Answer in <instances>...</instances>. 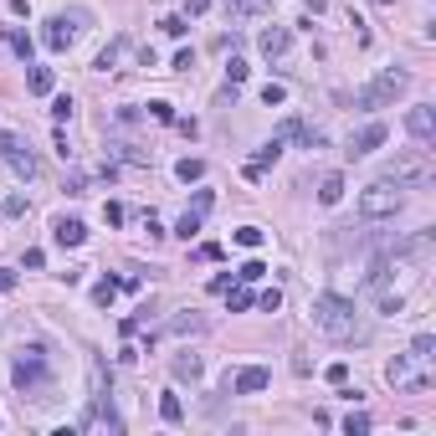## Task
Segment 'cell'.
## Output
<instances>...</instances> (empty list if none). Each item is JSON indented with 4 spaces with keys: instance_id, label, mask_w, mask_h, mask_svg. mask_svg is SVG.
I'll use <instances>...</instances> for the list:
<instances>
[{
    "instance_id": "cell-1",
    "label": "cell",
    "mask_w": 436,
    "mask_h": 436,
    "mask_svg": "<svg viewBox=\"0 0 436 436\" xmlns=\"http://www.w3.org/2000/svg\"><path fill=\"white\" fill-rule=\"evenodd\" d=\"M313 324H319L328 339H339V344L360 339V313H354V303L339 298V293H319L313 298Z\"/></svg>"
},
{
    "instance_id": "cell-2",
    "label": "cell",
    "mask_w": 436,
    "mask_h": 436,
    "mask_svg": "<svg viewBox=\"0 0 436 436\" xmlns=\"http://www.w3.org/2000/svg\"><path fill=\"white\" fill-rule=\"evenodd\" d=\"M10 380H16V390H21V395H31V401H47V390H51L47 349H42V344L21 349V354H16V364H10Z\"/></svg>"
},
{
    "instance_id": "cell-3",
    "label": "cell",
    "mask_w": 436,
    "mask_h": 436,
    "mask_svg": "<svg viewBox=\"0 0 436 436\" xmlns=\"http://www.w3.org/2000/svg\"><path fill=\"white\" fill-rule=\"evenodd\" d=\"M385 180L395 185V190H421V185H431V180H436L431 149H405V154H395V160L385 165Z\"/></svg>"
},
{
    "instance_id": "cell-4",
    "label": "cell",
    "mask_w": 436,
    "mask_h": 436,
    "mask_svg": "<svg viewBox=\"0 0 436 436\" xmlns=\"http://www.w3.org/2000/svg\"><path fill=\"white\" fill-rule=\"evenodd\" d=\"M405 87H411V72H405V67H385L369 87L354 92V103H360V108H385V103H395Z\"/></svg>"
},
{
    "instance_id": "cell-5",
    "label": "cell",
    "mask_w": 436,
    "mask_h": 436,
    "mask_svg": "<svg viewBox=\"0 0 436 436\" xmlns=\"http://www.w3.org/2000/svg\"><path fill=\"white\" fill-rule=\"evenodd\" d=\"M395 210H401V190L390 180H375L369 190H360V216L364 221H390Z\"/></svg>"
},
{
    "instance_id": "cell-6",
    "label": "cell",
    "mask_w": 436,
    "mask_h": 436,
    "mask_svg": "<svg viewBox=\"0 0 436 436\" xmlns=\"http://www.w3.org/2000/svg\"><path fill=\"white\" fill-rule=\"evenodd\" d=\"M0 160H6L10 169H16L21 180H36L42 175V165H36V154H31V144H26L16 128H0Z\"/></svg>"
},
{
    "instance_id": "cell-7",
    "label": "cell",
    "mask_w": 436,
    "mask_h": 436,
    "mask_svg": "<svg viewBox=\"0 0 436 436\" xmlns=\"http://www.w3.org/2000/svg\"><path fill=\"white\" fill-rule=\"evenodd\" d=\"M87 16H83V10H72V16H51L47 21V47L51 51H67L72 42H77V26H83Z\"/></svg>"
},
{
    "instance_id": "cell-8",
    "label": "cell",
    "mask_w": 436,
    "mask_h": 436,
    "mask_svg": "<svg viewBox=\"0 0 436 436\" xmlns=\"http://www.w3.org/2000/svg\"><path fill=\"white\" fill-rule=\"evenodd\" d=\"M405 128H411V139L421 144V149H431L436 144V108L431 103H416V108L405 113Z\"/></svg>"
},
{
    "instance_id": "cell-9",
    "label": "cell",
    "mask_w": 436,
    "mask_h": 436,
    "mask_svg": "<svg viewBox=\"0 0 436 436\" xmlns=\"http://www.w3.org/2000/svg\"><path fill=\"white\" fill-rule=\"evenodd\" d=\"M257 47H262V57H287V47H293V31H287V26H267V31L257 36Z\"/></svg>"
},
{
    "instance_id": "cell-10",
    "label": "cell",
    "mask_w": 436,
    "mask_h": 436,
    "mask_svg": "<svg viewBox=\"0 0 436 436\" xmlns=\"http://www.w3.org/2000/svg\"><path fill=\"white\" fill-rule=\"evenodd\" d=\"M272 385V375L262 364H246V369H236V380H231V390L236 395H257V390H267Z\"/></svg>"
},
{
    "instance_id": "cell-11",
    "label": "cell",
    "mask_w": 436,
    "mask_h": 436,
    "mask_svg": "<svg viewBox=\"0 0 436 436\" xmlns=\"http://www.w3.org/2000/svg\"><path fill=\"white\" fill-rule=\"evenodd\" d=\"M385 134H390V128H385V124H364V128H360V134H354V139H349V154H354V160H360V154H369V149H380V144H385Z\"/></svg>"
},
{
    "instance_id": "cell-12",
    "label": "cell",
    "mask_w": 436,
    "mask_h": 436,
    "mask_svg": "<svg viewBox=\"0 0 436 436\" xmlns=\"http://www.w3.org/2000/svg\"><path fill=\"white\" fill-rule=\"evenodd\" d=\"M51 236H57V246H83L87 242V226L77 216H62L57 226H51Z\"/></svg>"
},
{
    "instance_id": "cell-13",
    "label": "cell",
    "mask_w": 436,
    "mask_h": 436,
    "mask_svg": "<svg viewBox=\"0 0 436 436\" xmlns=\"http://www.w3.org/2000/svg\"><path fill=\"white\" fill-rule=\"evenodd\" d=\"M221 6H226L231 21H257V16H267V10H272V0H221Z\"/></svg>"
},
{
    "instance_id": "cell-14",
    "label": "cell",
    "mask_w": 436,
    "mask_h": 436,
    "mask_svg": "<svg viewBox=\"0 0 436 436\" xmlns=\"http://www.w3.org/2000/svg\"><path fill=\"white\" fill-rule=\"evenodd\" d=\"M277 154H283V139L272 134V139L257 149V160H246V180H262V169H267V165H277Z\"/></svg>"
},
{
    "instance_id": "cell-15",
    "label": "cell",
    "mask_w": 436,
    "mask_h": 436,
    "mask_svg": "<svg viewBox=\"0 0 436 436\" xmlns=\"http://www.w3.org/2000/svg\"><path fill=\"white\" fill-rule=\"evenodd\" d=\"M169 369H175V380H190V385L206 375V364L195 360V354H175V364H169Z\"/></svg>"
},
{
    "instance_id": "cell-16",
    "label": "cell",
    "mask_w": 436,
    "mask_h": 436,
    "mask_svg": "<svg viewBox=\"0 0 436 436\" xmlns=\"http://www.w3.org/2000/svg\"><path fill=\"white\" fill-rule=\"evenodd\" d=\"M319 201H324V206H339V201H344V175H324V180H319Z\"/></svg>"
},
{
    "instance_id": "cell-17",
    "label": "cell",
    "mask_w": 436,
    "mask_h": 436,
    "mask_svg": "<svg viewBox=\"0 0 436 436\" xmlns=\"http://www.w3.org/2000/svg\"><path fill=\"white\" fill-rule=\"evenodd\" d=\"M6 42H10V51H16V57L26 62V67H31V51H36V47H31V36H26V31H16V26H6Z\"/></svg>"
},
{
    "instance_id": "cell-18",
    "label": "cell",
    "mask_w": 436,
    "mask_h": 436,
    "mask_svg": "<svg viewBox=\"0 0 436 436\" xmlns=\"http://www.w3.org/2000/svg\"><path fill=\"white\" fill-rule=\"evenodd\" d=\"M160 416H165V426H180V421H185L180 395H160Z\"/></svg>"
},
{
    "instance_id": "cell-19",
    "label": "cell",
    "mask_w": 436,
    "mask_h": 436,
    "mask_svg": "<svg viewBox=\"0 0 436 436\" xmlns=\"http://www.w3.org/2000/svg\"><path fill=\"white\" fill-rule=\"evenodd\" d=\"M26 87H31L36 98H47V92H51V67H31V72H26Z\"/></svg>"
},
{
    "instance_id": "cell-20",
    "label": "cell",
    "mask_w": 436,
    "mask_h": 436,
    "mask_svg": "<svg viewBox=\"0 0 436 436\" xmlns=\"http://www.w3.org/2000/svg\"><path fill=\"white\" fill-rule=\"evenodd\" d=\"M175 175H180L185 185H190V180H201V175H206V160H180V165H175Z\"/></svg>"
},
{
    "instance_id": "cell-21",
    "label": "cell",
    "mask_w": 436,
    "mask_h": 436,
    "mask_svg": "<svg viewBox=\"0 0 436 436\" xmlns=\"http://www.w3.org/2000/svg\"><path fill=\"white\" fill-rule=\"evenodd\" d=\"M431 354H436V339L431 334H416L411 339V360H431Z\"/></svg>"
},
{
    "instance_id": "cell-22",
    "label": "cell",
    "mask_w": 436,
    "mask_h": 436,
    "mask_svg": "<svg viewBox=\"0 0 436 436\" xmlns=\"http://www.w3.org/2000/svg\"><path fill=\"white\" fill-rule=\"evenodd\" d=\"M113 293H118V283H113V277H103V283L92 287V303H98V308H108V303H113Z\"/></svg>"
},
{
    "instance_id": "cell-23",
    "label": "cell",
    "mask_w": 436,
    "mask_h": 436,
    "mask_svg": "<svg viewBox=\"0 0 436 436\" xmlns=\"http://www.w3.org/2000/svg\"><path fill=\"white\" fill-rule=\"evenodd\" d=\"M201 221H206V216H195V210H185V216H180V226H175V236H185V242H190V236L201 231Z\"/></svg>"
},
{
    "instance_id": "cell-24",
    "label": "cell",
    "mask_w": 436,
    "mask_h": 436,
    "mask_svg": "<svg viewBox=\"0 0 436 436\" xmlns=\"http://www.w3.org/2000/svg\"><path fill=\"white\" fill-rule=\"evenodd\" d=\"M118 51H124V42H113V47H103V51H98V62H92V67H98V72H113V62H118Z\"/></svg>"
},
{
    "instance_id": "cell-25",
    "label": "cell",
    "mask_w": 436,
    "mask_h": 436,
    "mask_svg": "<svg viewBox=\"0 0 436 436\" xmlns=\"http://www.w3.org/2000/svg\"><path fill=\"white\" fill-rule=\"evenodd\" d=\"M344 431H349V436H364V431H369V416H364V411H349V416H344Z\"/></svg>"
},
{
    "instance_id": "cell-26",
    "label": "cell",
    "mask_w": 436,
    "mask_h": 436,
    "mask_svg": "<svg viewBox=\"0 0 436 436\" xmlns=\"http://www.w3.org/2000/svg\"><path fill=\"white\" fill-rule=\"evenodd\" d=\"M226 303H231V313H242V308H252V293L246 287H226Z\"/></svg>"
},
{
    "instance_id": "cell-27",
    "label": "cell",
    "mask_w": 436,
    "mask_h": 436,
    "mask_svg": "<svg viewBox=\"0 0 436 436\" xmlns=\"http://www.w3.org/2000/svg\"><path fill=\"white\" fill-rule=\"evenodd\" d=\"M201 328H206V319H195V313H190V319H175V324H169V334H201Z\"/></svg>"
},
{
    "instance_id": "cell-28",
    "label": "cell",
    "mask_w": 436,
    "mask_h": 436,
    "mask_svg": "<svg viewBox=\"0 0 436 436\" xmlns=\"http://www.w3.org/2000/svg\"><path fill=\"white\" fill-rule=\"evenodd\" d=\"M283 98H287V87H283V83H267V87H262V103H267V108H277Z\"/></svg>"
},
{
    "instance_id": "cell-29",
    "label": "cell",
    "mask_w": 436,
    "mask_h": 436,
    "mask_svg": "<svg viewBox=\"0 0 436 436\" xmlns=\"http://www.w3.org/2000/svg\"><path fill=\"white\" fill-rule=\"evenodd\" d=\"M236 242H242V246H252V252H257V246H262V226H242V231H236Z\"/></svg>"
},
{
    "instance_id": "cell-30",
    "label": "cell",
    "mask_w": 436,
    "mask_h": 436,
    "mask_svg": "<svg viewBox=\"0 0 436 436\" xmlns=\"http://www.w3.org/2000/svg\"><path fill=\"white\" fill-rule=\"evenodd\" d=\"M210 206H216V195H210V190H195V201H190V210H195V216H206Z\"/></svg>"
},
{
    "instance_id": "cell-31",
    "label": "cell",
    "mask_w": 436,
    "mask_h": 436,
    "mask_svg": "<svg viewBox=\"0 0 436 436\" xmlns=\"http://www.w3.org/2000/svg\"><path fill=\"white\" fill-rule=\"evenodd\" d=\"M262 272H267V267H262V262L252 257V262H242V272H236V277H242V283H257V277H262Z\"/></svg>"
},
{
    "instance_id": "cell-32",
    "label": "cell",
    "mask_w": 436,
    "mask_h": 436,
    "mask_svg": "<svg viewBox=\"0 0 436 436\" xmlns=\"http://www.w3.org/2000/svg\"><path fill=\"white\" fill-rule=\"evenodd\" d=\"M324 375H328V385H344V380H349V364H344V360H339V364H328V369H324Z\"/></svg>"
},
{
    "instance_id": "cell-33",
    "label": "cell",
    "mask_w": 436,
    "mask_h": 436,
    "mask_svg": "<svg viewBox=\"0 0 436 436\" xmlns=\"http://www.w3.org/2000/svg\"><path fill=\"white\" fill-rule=\"evenodd\" d=\"M51 118H57V124H67V118H72V98H57V103H51Z\"/></svg>"
},
{
    "instance_id": "cell-34",
    "label": "cell",
    "mask_w": 436,
    "mask_h": 436,
    "mask_svg": "<svg viewBox=\"0 0 436 436\" xmlns=\"http://www.w3.org/2000/svg\"><path fill=\"white\" fill-rule=\"evenodd\" d=\"M103 221H108V226H124V206L108 201V206H103Z\"/></svg>"
},
{
    "instance_id": "cell-35",
    "label": "cell",
    "mask_w": 436,
    "mask_h": 436,
    "mask_svg": "<svg viewBox=\"0 0 436 436\" xmlns=\"http://www.w3.org/2000/svg\"><path fill=\"white\" fill-rule=\"evenodd\" d=\"M257 303H262V308H267V313H277V308H283V293H277V287H267V293H262Z\"/></svg>"
},
{
    "instance_id": "cell-36",
    "label": "cell",
    "mask_w": 436,
    "mask_h": 436,
    "mask_svg": "<svg viewBox=\"0 0 436 436\" xmlns=\"http://www.w3.org/2000/svg\"><path fill=\"white\" fill-rule=\"evenodd\" d=\"M226 77H231V87H236V83H246V62H242V57H231V67H226Z\"/></svg>"
},
{
    "instance_id": "cell-37",
    "label": "cell",
    "mask_w": 436,
    "mask_h": 436,
    "mask_svg": "<svg viewBox=\"0 0 436 436\" xmlns=\"http://www.w3.org/2000/svg\"><path fill=\"white\" fill-rule=\"evenodd\" d=\"M160 26H165V36H185V16H165Z\"/></svg>"
},
{
    "instance_id": "cell-38",
    "label": "cell",
    "mask_w": 436,
    "mask_h": 436,
    "mask_svg": "<svg viewBox=\"0 0 436 436\" xmlns=\"http://www.w3.org/2000/svg\"><path fill=\"white\" fill-rule=\"evenodd\" d=\"M26 267H31V272L47 267V252H42V246H31V252H26Z\"/></svg>"
},
{
    "instance_id": "cell-39",
    "label": "cell",
    "mask_w": 436,
    "mask_h": 436,
    "mask_svg": "<svg viewBox=\"0 0 436 436\" xmlns=\"http://www.w3.org/2000/svg\"><path fill=\"white\" fill-rule=\"evenodd\" d=\"M149 113L160 118V124H175V108H169V103H149Z\"/></svg>"
},
{
    "instance_id": "cell-40",
    "label": "cell",
    "mask_w": 436,
    "mask_h": 436,
    "mask_svg": "<svg viewBox=\"0 0 436 436\" xmlns=\"http://www.w3.org/2000/svg\"><path fill=\"white\" fill-rule=\"evenodd\" d=\"M6 216H26V195H6Z\"/></svg>"
},
{
    "instance_id": "cell-41",
    "label": "cell",
    "mask_w": 436,
    "mask_h": 436,
    "mask_svg": "<svg viewBox=\"0 0 436 436\" xmlns=\"http://www.w3.org/2000/svg\"><path fill=\"white\" fill-rule=\"evenodd\" d=\"M210 10V0H185V16H206Z\"/></svg>"
},
{
    "instance_id": "cell-42",
    "label": "cell",
    "mask_w": 436,
    "mask_h": 436,
    "mask_svg": "<svg viewBox=\"0 0 436 436\" xmlns=\"http://www.w3.org/2000/svg\"><path fill=\"white\" fill-rule=\"evenodd\" d=\"M10 287H16V272H10V267H0V293H10Z\"/></svg>"
},
{
    "instance_id": "cell-43",
    "label": "cell",
    "mask_w": 436,
    "mask_h": 436,
    "mask_svg": "<svg viewBox=\"0 0 436 436\" xmlns=\"http://www.w3.org/2000/svg\"><path fill=\"white\" fill-rule=\"evenodd\" d=\"M375 6H395V0H375Z\"/></svg>"
},
{
    "instance_id": "cell-44",
    "label": "cell",
    "mask_w": 436,
    "mask_h": 436,
    "mask_svg": "<svg viewBox=\"0 0 436 436\" xmlns=\"http://www.w3.org/2000/svg\"><path fill=\"white\" fill-rule=\"evenodd\" d=\"M0 426H6V421H0Z\"/></svg>"
}]
</instances>
